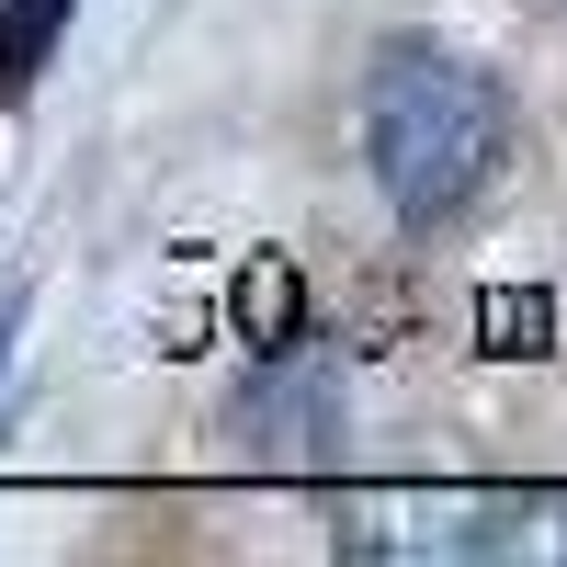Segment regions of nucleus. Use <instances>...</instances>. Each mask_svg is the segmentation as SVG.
<instances>
[{
	"label": "nucleus",
	"mask_w": 567,
	"mask_h": 567,
	"mask_svg": "<svg viewBox=\"0 0 567 567\" xmlns=\"http://www.w3.org/2000/svg\"><path fill=\"white\" fill-rule=\"evenodd\" d=\"M499 148H511V103L454 45L409 34L363 69V159H374V194L398 205V227H454L499 182Z\"/></svg>",
	"instance_id": "1"
},
{
	"label": "nucleus",
	"mask_w": 567,
	"mask_h": 567,
	"mask_svg": "<svg viewBox=\"0 0 567 567\" xmlns=\"http://www.w3.org/2000/svg\"><path fill=\"white\" fill-rule=\"evenodd\" d=\"M80 0H0V103H23L34 69L58 58V34H69Z\"/></svg>",
	"instance_id": "3"
},
{
	"label": "nucleus",
	"mask_w": 567,
	"mask_h": 567,
	"mask_svg": "<svg viewBox=\"0 0 567 567\" xmlns=\"http://www.w3.org/2000/svg\"><path fill=\"white\" fill-rule=\"evenodd\" d=\"M488 352H545V296H488Z\"/></svg>",
	"instance_id": "5"
},
{
	"label": "nucleus",
	"mask_w": 567,
	"mask_h": 567,
	"mask_svg": "<svg viewBox=\"0 0 567 567\" xmlns=\"http://www.w3.org/2000/svg\"><path fill=\"white\" fill-rule=\"evenodd\" d=\"M420 523L409 545L432 556H567V488H488V499H432V511H398Z\"/></svg>",
	"instance_id": "2"
},
{
	"label": "nucleus",
	"mask_w": 567,
	"mask_h": 567,
	"mask_svg": "<svg viewBox=\"0 0 567 567\" xmlns=\"http://www.w3.org/2000/svg\"><path fill=\"white\" fill-rule=\"evenodd\" d=\"M239 329H261V352H296V272H284V261H250Z\"/></svg>",
	"instance_id": "4"
}]
</instances>
